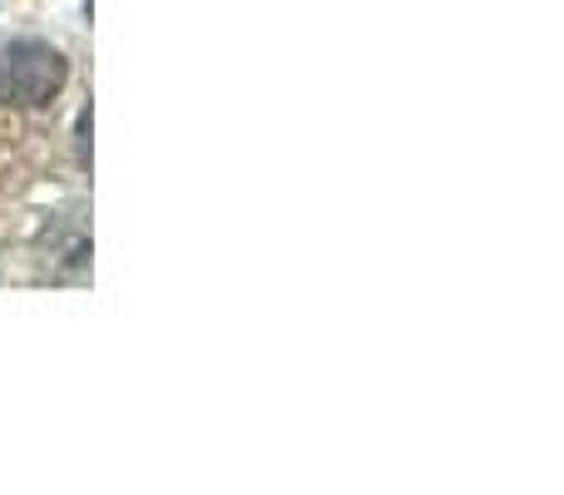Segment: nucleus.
I'll list each match as a JSON object with an SVG mask.
<instances>
[{
  "mask_svg": "<svg viewBox=\"0 0 564 495\" xmlns=\"http://www.w3.org/2000/svg\"><path fill=\"white\" fill-rule=\"evenodd\" d=\"M59 85H65V60L45 40H15L0 55V89L20 105H45Z\"/></svg>",
  "mask_w": 564,
  "mask_h": 495,
  "instance_id": "1",
  "label": "nucleus"
}]
</instances>
